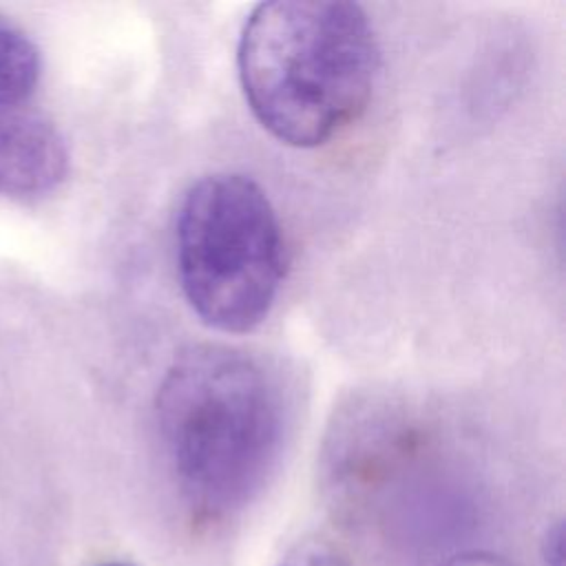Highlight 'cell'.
Segmentation results:
<instances>
[{
  "mask_svg": "<svg viewBox=\"0 0 566 566\" xmlns=\"http://www.w3.org/2000/svg\"><path fill=\"white\" fill-rule=\"evenodd\" d=\"M157 431L181 497L199 517L243 509L274 469L285 411L276 380L248 352L192 345L155 396Z\"/></svg>",
  "mask_w": 566,
  "mask_h": 566,
  "instance_id": "6da1fadb",
  "label": "cell"
},
{
  "mask_svg": "<svg viewBox=\"0 0 566 566\" xmlns=\"http://www.w3.org/2000/svg\"><path fill=\"white\" fill-rule=\"evenodd\" d=\"M237 69L259 124L283 144L314 148L367 108L378 44L354 2H263L243 24Z\"/></svg>",
  "mask_w": 566,
  "mask_h": 566,
  "instance_id": "7a4b0ae2",
  "label": "cell"
},
{
  "mask_svg": "<svg viewBox=\"0 0 566 566\" xmlns=\"http://www.w3.org/2000/svg\"><path fill=\"white\" fill-rule=\"evenodd\" d=\"M175 256L184 296L199 321L243 334L261 325L285 274V243L265 192L245 175L195 181L177 210Z\"/></svg>",
  "mask_w": 566,
  "mask_h": 566,
  "instance_id": "3957f363",
  "label": "cell"
},
{
  "mask_svg": "<svg viewBox=\"0 0 566 566\" xmlns=\"http://www.w3.org/2000/svg\"><path fill=\"white\" fill-rule=\"evenodd\" d=\"M69 153L57 128L38 113L15 111L0 119V192L38 197L66 175Z\"/></svg>",
  "mask_w": 566,
  "mask_h": 566,
  "instance_id": "277c9868",
  "label": "cell"
},
{
  "mask_svg": "<svg viewBox=\"0 0 566 566\" xmlns=\"http://www.w3.org/2000/svg\"><path fill=\"white\" fill-rule=\"evenodd\" d=\"M40 80V51L11 20L0 15V119L22 111Z\"/></svg>",
  "mask_w": 566,
  "mask_h": 566,
  "instance_id": "5b68a950",
  "label": "cell"
},
{
  "mask_svg": "<svg viewBox=\"0 0 566 566\" xmlns=\"http://www.w3.org/2000/svg\"><path fill=\"white\" fill-rule=\"evenodd\" d=\"M276 566H352L347 555L323 537H303L292 544Z\"/></svg>",
  "mask_w": 566,
  "mask_h": 566,
  "instance_id": "8992f818",
  "label": "cell"
},
{
  "mask_svg": "<svg viewBox=\"0 0 566 566\" xmlns=\"http://www.w3.org/2000/svg\"><path fill=\"white\" fill-rule=\"evenodd\" d=\"M438 566H515L513 562H509L502 555L489 553V551H464V553H455L449 559H444Z\"/></svg>",
  "mask_w": 566,
  "mask_h": 566,
  "instance_id": "52a82bcc",
  "label": "cell"
},
{
  "mask_svg": "<svg viewBox=\"0 0 566 566\" xmlns=\"http://www.w3.org/2000/svg\"><path fill=\"white\" fill-rule=\"evenodd\" d=\"M544 562L546 566H564V533L559 522L544 537Z\"/></svg>",
  "mask_w": 566,
  "mask_h": 566,
  "instance_id": "ba28073f",
  "label": "cell"
},
{
  "mask_svg": "<svg viewBox=\"0 0 566 566\" xmlns=\"http://www.w3.org/2000/svg\"><path fill=\"white\" fill-rule=\"evenodd\" d=\"M97 566H130V564H124V562H104V564H97Z\"/></svg>",
  "mask_w": 566,
  "mask_h": 566,
  "instance_id": "9c48e42d",
  "label": "cell"
}]
</instances>
